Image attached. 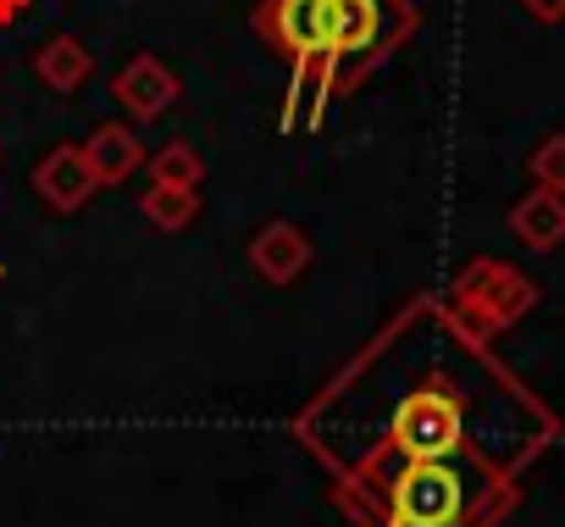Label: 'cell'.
Returning <instances> with one entry per match:
<instances>
[{
	"instance_id": "obj_1",
	"label": "cell",
	"mask_w": 565,
	"mask_h": 527,
	"mask_svg": "<svg viewBox=\"0 0 565 527\" xmlns=\"http://www.w3.org/2000/svg\"><path fill=\"white\" fill-rule=\"evenodd\" d=\"M416 29L411 0H333V56L328 95H344L372 67H383Z\"/></svg>"
},
{
	"instance_id": "obj_2",
	"label": "cell",
	"mask_w": 565,
	"mask_h": 527,
	"mask_svg": "<svg viewBox=\"0 0 565 527\" xmlns=\"http://www.w3.org/2000/svg\"><path fill=\"white\" fill-rule=\"evenodd\" d=\"M255 34L295 62V112L311 95V84L328 95V56H333V0H260L255 7ZM289 112V128H295Z\"/></svg>"
},
{
	"instance_id": "obj_3",
	"label": "cell",
	"mask_w": 565,
	"mask_h": 527,
	"mask_svg": "<svg viewBox=\"0 0 565 527\" xmlns=\"http://www.w3.org/2000/svg\"><path fill=\"white\" fill-rule=\"evenodd\" d=\"M388 499H394V521L399 527H455L466 516L471 483L455 466V455H444V461H411L394 477V494Z\"/></svg>"
},
{
	"instance_id": "obj_4",
	"label": "cell",
	"mask_w": 565,
	"mask_h": 527,
	"mask_svg": "<svg viewBox=\"0 0 565 527\" xmlns=\"http://www.w3.org/2000/svg\"><path fill=\"white\" fill-rule=\"evenodd\" d=\"M460 439H466V411H460L455 389H444V383L416 389L394 417V450L405 461H444L460 450Z\"/></svg>"
},
{
	"instance_id": "obj_5",
	"label": "cell",
	"mask_w": 565,
	"mask_h": 527,
	"mask_svg": "<svg viewBox=\"0 0 565 527\" xmlns=\"http://www.w3.org/2000/svg\"><path fill=\"white\" fill-rule=\"evenodd\" d=\"M532 301H537V289L510 267V261H471V267L460 273V284H455V306L477 334L510 328Z\"/></svg>"
},
{
	"instance_id": "obj_6",
	"label": "cell",
	"mask_w": 565,
	"mask_h": 527,
	"mask_svg": "<svg viewBox=\"0 0 565 527\" xmlns=\"http://www.w3.org/2000/svg\"><path fill=\"white\" fill-rule=\"evenodd\" d=\"M249 267L266 278V284H295L306 267H311V239L300 233V222H266L255 239H249Z\"/></svg>"
},
{
	"instance_id": "obj_7",
	"label": "cell",
	"mask_w": 565,
	"mask_h": 527,
	"mask_svg": "<svg viewBox=\"0 0 565 527\" xmlns=\"http://www.w3.org/2000/svg\"><path fill=\"white\" fill-rule=\"evenodd\" d=\"M111 101H117L134 123H150V117H161V112L178 101V78H172L156 56H134V62L117 73Z\"/></svg>"
},
{
	"instance_id": "obj_8",
	"label": "cell",
	"mask_w": 565,
	"mask_h": 527,
	"mask_svg": "<svg viewBox=\"0 0 565 527\" xmlns=\"http://www.w3.org/2000/svg\"><path fill=\"white\" fill-rule=\"evenodd\" d=\"M84 150V167H89V178L95 183H128L139 167H145V145H139V134L128 128V123H100L95 134H89V145H78Z\"/></svg>"
},
{
	"instance_id": "obj_9",
	"label": "cell",
	"mask_w": 565,
	"mask_h": 527,
	"mask_svg": "<svg viewBox=\"0 0 565 527\" xmlns=\"http://www.w3.org/2000/svg\"><path fill=\"white\" fill-rule=\"evenodd\" d=\"M95 189H100V183L89 178L78 145H62V150H51V156L34 167V194H40L45 205H56V211H78Z\"/></svg>"
},
{
	"instance_id": "obj_10",
	"label": "cell",
	"mask_w": 565,
	"mask_h": 527,
	"mask_svg": "<svg viewBox=\"0 0 565 527\" xmlns=\"http://www.w3.org/2000/svg\"><path fill=\"white\" fill-rule=\"evenodd\" d=\"M510 233L526 244V250H554L565 239V194L554 189H532L510 205Z\"/></svg>"
},
{
	"instance_id": "obj_11",
	"label": "cell",
	"mask_w": 565,
	"mask_h": 527,
	"mask_svg": "<svg viewBox=\"0 0 565 527\" xmlns=\"http://www.w3.org/2000/svg\"><path fill=\"white\" fill-rule=\"evenodd\" d=\"M34 73H40V84H45V89H56V95H78V89L89 84V73H95V56H89V45H84V40L56 34V40H45V45H40Z\"/></svg>"
},
{
	"instance_id": "obj_12",
	"label": "cell",
	"mask_w": 565,
	"mask_h": 527,
	"mask_svg": "<svg viewBox=\"0 0 565 527\" xmlns=\"http://www.w3.org/2000/svg\"><path fill=\"white\" fill-rule=\"evenodd\" d=\"M139 211H145L150 228H161V233H183V228L200 222V194H194V189H172V183H150L145 200H139Z\"/></svg>"
},
{
	"instance_id": "obj_13",
	"label": "cell",
	"mask_w": 565,
	"mask_h": 527,
	"mask_svg": "<svg viewBox=\"0 0 565 527\" xmlns=\"http://www.w3.org/2000/svg\"><path fill=\"white\" fill-rule=\"evenodd\" d=\"M150 178H156V183H172V189H194V183L205 178V161H200L194 145L172 139V145H161V150L150 156Z\"/></svg>"
},
{
	"instance_id": "obj_14",
	"label": "cell",
	"mask_w": 565,
	"mask_h": 527,
	"mask_svg": "<svg viewBox=\"0 0 565 527\" xmlns=\"http://www.w3.org/2000/svg\"><path fill=\"white\" fill-rule=\"evenodd\" d=\"M526 172H532V183H537V189L565 194V134H548V139L526 156Z\"/></svg>"
},
{
	"instance_id": "obj_15",
	"label": "cell",
	"mask_w": 565,
	"mask_h": 527,
	"mask_svg": "<svg viewBox=\"0 0 565 527\" xmlns=\"http://www.w3.org/2000/svg\"><path fill=\"white\" fill-rule=\"evenodd\" d=\"M537 23H565V0H521Z\"/></svg>"
},
{
	"instance_id": "obj_16",
	"label": "cell",
	"mask_w": 565,
	"mask_h": 527,
	"mask_svg": "<svg viewBox=\"0 0 565 527\" xmlns=\"http://www.w3.org/2000/svg\"><path fill=\"white\" fill-rule=\"evenodd\" d=\"M29 7H34V0H0V23H18Z\"/></svg>"
}]
</instances>
